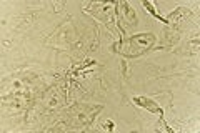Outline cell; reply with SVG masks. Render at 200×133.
<instances>
[{
  "label": "cell",
  "mask_w": 200,
  "mask_h": 133,
  "mask_svg": "<svg viewBox=\"0 0 200 133\" xmlns=\"http://www.w3.org/2000/svg\"><path fill=\"white\" fill-rule=\"evenodd\" d=\"M104 128H107V130H112V128H114V125H112V123H105V125H104Z\"/></svg>",
  "instance_id": "obj_3"
},
{
  "label": "cell",
  "mask_w": 200,
  "mask_h": 133,
  "mask_svg": "<svg viewBox=\"0 0 200 133\" xmlns=\"http://www.w3.org/2000/svg\"><path fill=\"white\" fill-rule=\"evenodd\" d=\"M133 101H135L137 105H140V107H145L147 110H150V112L162 113V110L158 108V105H157V103H154L152 100H148V98H133Z\"/></svg>",
  "instance_id": "obj_1"
},
{
  "label": "cell",
  "mask_w": 200,
  "mask_h": 133,
  "mask_svg": "<svg viewBox=\"0 0 200 133\" xmlns=\"http://www.w3.org/2000/svg\"><path fill=\"white\" fill-rule=\"evenodd\" d=\"M143 5H145V7H147V8H148V10H150V14H152V15H155V17H157V18H160V20H164V22H167V20H165V18H162V17H160V15H158V14H157V12H155V8H154V7H152V5H150V4H148V2H143Z\"/></svg>",
  "instance_id": "obj_2"
}]
</instances>
